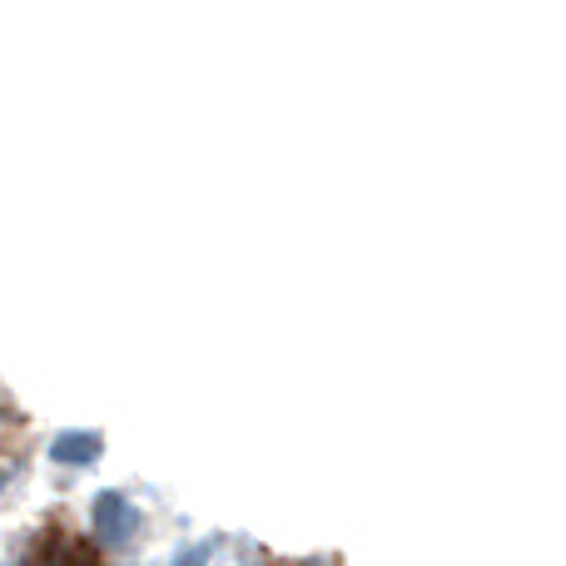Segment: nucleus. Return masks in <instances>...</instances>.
Here are the masks:
<instances>
[{
    "mask_svg": "<svg viewBox=\"0 0 566 566\" xmlns=\"http://www.w3.org/2000/svg\"><path fill=\"white\" fill-rule=\"evenodd\" d=\"M205 562H209V547H189V552H185V557H179L175 566H205Z\"/></svg>",
    "mask_w": 566,
    "mask_h": 566,
    "instance_id": "7ed1b4c3",
    "label": "nucleus"
},
{
    "mask_svg": "<svg viewBox=\"0 0 566 566\" xmlns=\"http://www.w3.org/2000/svg\"><path fill=\"white\" fill-rule=\"evenodd\" d=\"M135 527H139V517L119 492H105V497L95 502V537L105 542V547H125V542L135 537Z\"/></svg>",
    "mask_w": 566,
    "mask_h": 566,
    "instance_id": "f257e3e1",
    "label": "nucleus"
},
{
    "mask_svg": "<svg viewBox=\"0 0 566 566\" xmlns=\"http://www.w3.org/2000/svg\"><path fill=\"white\" fill-rule=\"evenodd\" d=\"M50 458L65 462V468H90L99 458V438L95 432H65V438L50 448Z\"/></svg>",
    "mask_w": 566,
    "mask_h": 566,
    "instance_id": "f03ea898",
    "label": "nucleus"
}]
</instances>
